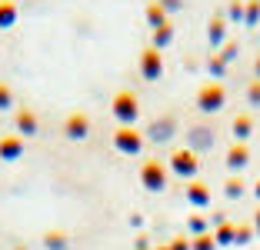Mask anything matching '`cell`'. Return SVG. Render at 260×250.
I'll list each match as a JSON object with an SVG mask.
<instances>
[{
    "mask_svg": "<svg viewBox=\"0 0 260 250\" xmlns=\"http://www.w3.org/2000/svg\"><path fill=\"white\" fill-rule=\"evenodd\" d=\"M187 200L197 204V207L210 204V187H207L204 180H190V183H187Z\"/></svg>",
    "mask_w": 260,
    "mask_h": 250,
    "instance_id": "10",
    "label": "cell"
},
{
    "mask_svg": "<svg viewBox=\"0 0 260 250\" xmlns=\"http://www.w3.org/2000/svg\"><path fill=\"white\" fill-rule=\"evenodd\" d=\"M14 23H17V4L0 0V27H14Z\"/></svg>",
    "mask_w": 260,
    "mask_h": 250,
    "instance_id": "14",
    "label": "cell"
},
{
    "mask_svg": "<svg viewBox=\"0 0 260 250\" xmlns=\"http://www.w3.org/2000/svg\"><path fill=\"white\" fill-rule=\"evenodd\" d=\"M110 110L120 120V127H134V120L140 117V97L134 90H117L110 100Z\"/></svg>",
    "mask_w": 260,
    "mask_h": 250,
    "instance_id": "1",
    "label": "cell"
},
{
    "mask_svg": "<svg viewBox=\"0 0 260 250\" xmlns=\"http://www.w3.org/2000/svg\"><path fill=\"white\" fill-rule=\"evenodd\" d=\"M223 100H227V90H223V83H217V80L204 83V87L197 90V107L204 110V114H214V110H220Z\"/></svg>",
    "mask_w": 260,
    "mask_h": 250,
    "instance_id": "3",
    "label": "cell"
},
{
    "mask_svg": "<svg viewBox=\"0 0 260 250\" xmlns=\"http://www.w3.org/2000/svg\"><path fill=\"white\" fill-rule=\"evenodd\" d=\"M114 144H117L120 153H140L144 150V134H140L137 127H117Z\"/></svg>",
    "mask_w": 260,
    "mask_h": 250,
    "instance_id": "6",
    "label": "cell"
},
{
    "mask_svg": "<svg viewBox=\"0 0 260 250\" xmlns=\"http://www.w3.org/2000/svg\"><path fill=\"white\" fill-rule=\"evenodd\" d=\"M257 74H260V57H257Z\"/></svg>",
    "mask_w": 260,
    "mask_h": 250,
    "instance_id": "26",
    "label": "cell"
},
{
    "mask_svg": "<svg viewBox=\"0 0 260 250\" xmlns=\"http://www.w3.org/2000/svg\"><path fill=\"white\" fill-rule=\"evenodd\" d=\"M167 177H170V167L164 160H144V167H140V183L147 190H164Z\"/></svg>",
    "mask_w": 260,
    "mask_h": 250,
    "instance_id": "2",
    "label": "cell"
},
{
    "mask_svg": "<svg viewBox=\"0 0 260 250\" xmlns=\"http://www.w3.org/2000/svg\"><path fill=\"white\" fill-rule=\"evenodd\" d=\"M240 194H244V180H240V177H230L227 180V197H240Z\"/></svg>",
    "mask_w": 260,
    "mask_h": 250,
    "instance_id": "18",
    "label": "cell"
},
{
    "mask_svg": "<svg viewBox=\"0 0 260 250\" xmlns=\"http://www.w3.org/2000/svg\"><path fill=\"white\" fill-rule=\"evenodd\" d=\"M223 34H227V20H223V14H217L214 20H210V27H207V37H210V44H220L223 40Z\"/></svg>",
    "mask_w": 260,
    "mask_h": 250,
    "instance_id": "13",
    "label": "cell"
},
{
    "mask_svg": "<svg viewBox=\"0 0 260 250\" xmlns=\"http://www.w3.org/2000/svg\"><path fill=\"white\" fill-rule=\"evenodd\" d=\"M50 243H54V247H63V234H50L47 237V247H50Z\"/></svg>",
    "mask_w": 260,
    "mask_h": 250,
    "instance_id": "23",
    "label": "cell"
},
{
    "mask_svg": "<svg viewBox=\"0 0 260 250\" xmlns=\"http://www.w3.org/2000/svg\"><path fill=\"white\" fill-rule=\"evenodd\" d=\"M257 14H260V4H257V0H250V10H247V23L257 20Z\"/></svg>",
    "mask_w": 260,
    "mask_h": 250,
    "instance_id": "20",
    "label": "cell"
},
{
    "mask_svg": "<svg viewBox=\"0 0 260 250\" xmlns=\"http://www.w3.org/2000/svg\"><path fill=\"white\" fill-rule=\"evenodd\" d=\"M20 153H23V137L20 134L0 137V160H17Z\"/></svg>",
    "mask_w": 260,
    "mask_h": 250,
    "instance_id": "8",
    "label": "cell"
},
{
    "mask_svg": "<svg viewBox=\"0 0 260 250\" xmlns=\"http://www.w3.org/2000/svg\"><path fill=\"white\" fill-rule=\"evenodd\" d=\"M17 130H20V137H30V134H37V114H34L30 107H23V110H17Z\"/></svg>",
    "mask_w": 260,
    "mask_h": 250,
    "instance_id": "11",
    "label": "cell"
},
{
    "mask_svg": "<svg viewBox=\"0 0 260 250\" xmlns=\"http://www.w3.org/2000/svg\"><path fill=\"white\" fill-rule=\"evenodd\" d=\"M7 107H14V90L0 80V110H7Z\"/></svg>",
    "mask_w": 260,
    "mask_h": 250,
    "instance_id": "17",
    "label": "cell"
},
{
    "mask_svg": "<svg viewBox=\"0 0 260 250\" xmlns=\"http://www.w3.org/2000/svg\"><path fill=\"white\" fill-rule=\"evenodd\" d=\"M160 74H164V53L153 44L144 47L140 50V77L144 80H160Z\"/></svg>",
    "mask_w": 260,
    "mask_h": 250,
    "instance_id": "5",
    "label": "cell"
},
{
    "mask_svg": "<svg viewBox=\"0 0 260 250\" xmlns=\"http://www.w3.org/2000/svg\"><path fill=\"white\" fill-rule=\"evenodd\" d=\"M214 243H210V237H200V243H197V250H210Z\"/></svg>",
    "mask_w": 260,
    "mask_h": 250,
    "instance_id": "24",
    "label": "cell"
},
{
    "mask_svg": "<svg viewBox=\"0 0 260 250\" xmlns=\"http://www.w3.org/2000/svg\"><path fill=\"white\" fill-rule=\"evenodd\" d=\"M167 167L174 170V174L190 177V180H193V174L200 170V157H197V150H190V147H180V150L170 153V164Z\"/></svg>",
    "mask_w": 260,
    "mask_h": 250,
    "instance_id": "4",
    "label": "cell"
},
{
    "mask_svg": "<svg viewBox=\"0 0 260 250\" xmlns=\"http://www.w3.org/2000/svg\"><path fill=\"white\" fill-rule=\"evenodd\" d=\"M247 97H250V104H253V107L260 104V77H257V80L250 83V93H247Z\"/></svg>",
    "mask_w": 260,
    "mask_h": 250,
    "instance_id": "19",
    "label": "cell"
},
{
    "mask_svg": "<svg viewBox=\"0 0 260 250\" xmlns=\"http://www.w3.org/2000/svg\"><path fill=\"white\" fill-rule=\"evenodd\" d=\"M250 164V147L247 144H234L227 150V167L230 170H240V167H247Z\"/></svg>",
    "mask_w": 260,
    "mask_h": 250,
    "instance_id": "9",
    "label": "cell"
},
{
    "mask_svg": "<svg viewBox=\"0 0 260 250\" xmlns=\"http://www.w3.org/2000/svg\"><path fill=\"white\" fill-rule=\"evenodd\" d=\"M170 40H174V23H164V27L153 30V47H157V50H164Z\"/></svg>",
    "mask_w": 260,
    "mask_h": 250,
    "instance_id": "16",
    "label": "cell"
},
{
    "mask_svg": "<svg viewBox=\"0 0 260 250\" xmlns=\"http://www.w3.org/2000/svg\"><path fill=\"white\" fill-rule=\"evenodd\" d=\"M157 4H160L164 10H177V7H180V4H184V0H157Z\"/></svg>",
    "mask_w": 260,
    "mask_h": 250,
    "instance_id": "21",
    "label": "cell"
},
{
    "mask_svg": "<svg viewBox=\"0 0 260 250\" xmlns=\"http://www.w3.org/2000/svg\"><path fill=\"white\" fill-rule=\"evenodd\" d=\"M257 227H260V210H257Z\"/></svg>",
    "mask_w": 260,
    "mask_h": 250,
    "instance_id": "27",
    "label": "cell"
},
{
    "mask_svg": "<svg viewBox=\"0 0 260 250\" xmlns=\"http://www.w3.org/2000/svg\"><path fill=\"white\" fill-rule=\"evenodd\" d=\"M240 14H244V7H240V0H234V4H230V17L240 20Z\"/></svg>",
    "mask_w": 260,
    "mask_h": 250,
    "instance_id": "22",
    "label": "cell"
},
{
    "mask_svg": "<svg viewBox=\"0 0 260 250\" xmlns=\"http://www.w3.org/2000/svg\"><path fill=\"white\" fill-rule=\"evenodd\" d=\"M253 194H257V197H260V180H257V187H253Z\"/></svg>",
    "mask_w": 260,
    "mask_h": 250,
    "instance_id": "25",
    "label": "cell"
},
{
    "mask_svg": "<svg viewBox=\"0 0 260 250\" xmlns=\"http://www.w3.org/2000/svg\"><path fill=\"white\" fill-rule=\"evenodd\" d=\"M250 130H253V117L250 114H237V117H234V137H237L240 144L250 137Z\"/></svg>",
    "mask_w": 260,
    "mask_h": 250,
    "instance_id": "12",
    "label": "cell"
},
{
    "mask_svg": "<svg viewBox=\"0 0 260 250\" xmlns=\"http://www.w3.org/2000/svg\"><path fill=\"white\" fill-rule=\"evenodd\" d=\"M63 134L74 137V140H84V137L90 134V117H87L84 110H74V114L63 120Z\"/></svg>",
    "mask_w": 260,
    "mask_h": 250,
    "instance_id": "7",
    "label": "cell"
},
{
    "mask_svg": "<svg viewBox=\"0 0 260 250\" xmlns=\"http://www.w3.org/2000/svg\"><path fill=\"white\" fill-rule=\"evenodd\" d=\"M147 20H150L153 30H157V27H164V23H170V20H167V10H164L160 4H157V0H153L150 7H147Z\"/></svg>",
    "mask_w": 260,
    "mask_h": 250,
    "instance_id": "15",
    "label": "cell"
}]
</instances>
